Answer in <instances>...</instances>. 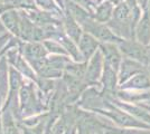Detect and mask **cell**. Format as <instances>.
<instances>
[{
	"instance_id": "1",
	"label": "cell",
	"mask_w": 150,
	"mask_h": 134,
	"mask_svg": "<svg viewBox=\"0 0 150 134\" xmlns=\"http://www.w3.org/2000/svg\"><path fill=\"white\" fill-rule=\"evenodd\" d=\"M96 112L105 115L108 119H110L111 121L117 123L120 126H125V128H140V126H144L142 123H139L134 117H132L131 115L127 114V113H125L123 111H121L118 107H114L113 105H111V103L109 102H105L104 109H99Z\"/></svg>"
},
{
	"instance_id": "2",
	"label": "cell",
	"mask_w": 150,
	"mask_h": 134,
	"mask_svg": "<svg viewBox=\"0 0 150 134\" xmlns=\"http://www.w3.org/2000/svg\"><path fill=\"white\" fill-rule=\"evenodd\" d=\"M20 112L23 115H33L40 109V103L35 100L33 84H26L20 87Z\"/></svg>"
},
{
	"instance_id": "3",
	"label": "cell",
	"mask_w": 150,
	"mask_h": 134,
	"mask_svg": "<svg viewBox=\"0 0 150 134\" xmlns=\"http://www.w3.org/2000/svg\"><path fill=\"white\" fill-rule=\"evenodd\" d=\"M100 51L103 55V58H105L104 64L110 66L113 70L119 69L121 64V55L118 47L114 45V43H103L100 46Z\"/></svg>"
},
{
	"instance_id": "4",
	"label": "cell",
	"mask_w": 150,
	"mask_h": 134,
	"mask_svg": "<svg viewBox=\"0 0 150 134\" xmlns=\"http://www.w3.org/2000/svg\"><path fill=\"white\" fill-rule=\"evenodd\" d=\"M102 62H103V55L101 51H96L94 54L90 64L86 67V72H85V81L88 84H95L99 78L101 77V72H102Z\"/></svg>"
},
{
	"instance_id": "5",
	"label": "cell",
	"mask_w": 150,
	"mask_h": 134,
	"mask_svg": "<svg viewBox=\"0 0 150 134\" xmlns=\"http://www.w3.org/2000/svg\"><path fill=\"white\" fill-rule=\"evenodd\" d=\"M21 51L24 53L25 57L31 64L40 60V59H44L46 56V51H47L44 47V45L37 44V43H30V44L24 45Z\"/></svg>"
},
{
	"instance_id": "6",
	"label": "cell",
	"mask_w": 150,
	"mask_h": 134,
	"mask_svg": "<svg viewBox=\"0 0 150 134\" xmlns=\"http://www.w3.org/2000/svg\"><path fill=\"white\" fill-rule=\"evenodd\" d=\"M8 60L13 65V67H16V69H18L23 74H25V76H28L31 79H36L34 70H31L30 67L26 64L25 59L21 57V55L16 49L10 51L8 53Z\"/></svg>"
},
{
	"instance_id": "7",
	"label": "cell",
	"mask_w": 150,
	"mask_h": 134,
	"mask_svg": "<svg viewBox=\"0 0 150 134\" xmlns=\"http://www.w3.org/2000/svg\"><path fill=\"white\" fill-rule=\"evenodd\" d=\"M79 44H80V51H81L83 58H85V59L92 57L96 53V48L99 46L98 40L90 34H84L80 39Z\"/></svg>"
},
{
	"instance_id": "8",
	"label": "cell",
	"mask_w": 150,
	"mask_h": 134,
	"mask_svg": "<svg viewBox=\"0 0 150 134\" xmlns=\"http://www.w3.org/2000/svg\"><path fill=\"white\" fill-rule=\"evenodd\" d=\"M1 124H2V134H20L11 109L8 106L4 107V112L1 115Z\"/></svg>"
},
{
	"instance_id": "9",
	"label": "cell",
	"mask_w": 150,
	"mask_h": 134,
	"mask_svg": "<svg viewBox=\"0 0 150 134\" xmlns=\"http://www.w3.org/2000/svg\"><path fill=\"white\" fill-rule=\"evenodd\" d=\"M1 20L7 28L15 35H20V17L13 10L6 11L1 15Z\"/></svg>"
},
{
	"instance_id": "10",
	"label": "cell",
	"mask_w": 150,
	"mask_h": 134,
	"mask_svg": "<svg viewBox=\"0 0 150 134\" xmlns=\"http://www.w3.org/2000/svg\"><path fill=\"white\" fill-rule=\"evenodd\" d=\"M120 48L121 51L125 53L127 56L130 58H134V59H144L146 55H144V51L139 46V45L131 43V41H120Z\"/></svg>"
},
{
	"instance_id": "11",
	"label": "cell",
	"mask_w": 150,
	"mask_h": 134,
	"mask_svg": "<svg viewBox=\"0 0 150 134\" xmlns=\"http://www.w3.org/2000/svg\"><path fill=\"white\" fill-rule=\"evenodd\" d=\"M138 72H140L139 65L136 62H132L129 59H125L121 65V73H120V83L123 84L133 75H136Z\"/></svg>"
},
{
	"instance_id": "12",
	"label": "cell",
	"mask_w": 150,
	"mask_h": 134,
	"mask_svg": "<svg viewBox=\"0 0 150 134\" xmlns=\"http://www.w3.org/2000/svg\"><path fill=\"white\" fill-rule=\"evenodd\" d=\"M71 117V114L63 115L59 120L56 122L52 123V121L47 122V126H46V133L45 134H64L65 128L69 124V120Z\"/></svg>"
},
{
	"instance_id": "13",
	"label": "cell",
	"mask_w": 150,
	"mask_h": 134,
	"mask_svg": "<svg viewBox=\"0 0 150 134\" xmlns=\"http://www.w3.org/2000/svg\"><path fill=\"white\" fill-rule=\"evenodd\" d=\"M150 85V81L146 74H136L122 84L123 88H146Z\"/></svg>"
},
{
	"instance_id": "14",
	"label": "cell",
	"mask_w": 150,
	"mask_h": 134,
	"mask_svg": "<svg viewBox=\"0 0 150 134\" xmlns=\"http://www.w3.org/2000/svg\"><path fill=\"white\" fill-rule=\"evenodd\" d=\"M113 10H114V8H113L112 4L110 1L102 2L95 9V19L100 21V22L109 21L112 17Z\"/></svg>"
},
{
	"instance_id": "15",
	"label": "cell",
	"mask_w": 150,
	"mask_h": 134,
	"mask_svg": "<svg viewBox=\"0 0 150 134\" xmlns=\"http://www.w3.org/2000/svg\"><path fill=\"white\" fill-rule=\"evenodd\" d=\"M102 83L106 93H113L115 88V70L104 64V72L102 76Z\"/></svg>"
},
{
	"instance_id": "16",
	"label": "cell",
	"mask_w": 150,
	"mask_h": 134,
	"mask_svg": "<svg viewBox=\"0 0 150 134\" xmlns=\"http://www.w3.org/2000/svg\"><path fill=\"white\" fill-rule=\"evenodd\" d=\"M65 28H66V32L71 37V39L73 41L79 43L80 39H81V29L77 25L76 20L73 18V16L71 13L67 15V17L65 19Z\"/></svg>"
},
{
	"instance_id": "17",
	"label": "cell",
	"mask_w": 150,
	"mask_h": 134,
	"mask_svg": "<svg viewBox=\"0 0 150 134\" xmlns=\"http://www.w3.org/2000/svg\"><path fill=\"white\" fill-rule=\"evenodd\" d=\"M21 130L24 134H43L45 130V122H39L38 124L33 126H23Z\"/></svg>"
},
{
	"instance_id": "18",
	"label": "cell",
	"mask_w": 150,
	"mask_h": 134,
	"mask_svg": "<svg viewBox=\"0 0 150 134\" xmlns=\"http://www.w3.org/2000/svg\"><path fill=\"white\" fill-rule=\"evenodd\" d=\"M44 47L46 48V51H52V53H56V54H66V55H67V53L64 51V47H62L61 45L55 43V41H52V40L44 41Z\"/></svg>"
},
{
	"instance_id": "19",
	"label": "cell",
	"mask_w": 150,
	"mask_h": 134,
	"mask_svg": "<svg viewBox=\"0 0 150 134\" xmlns=\"http://www.w3.org/2000/svg\"><path fill=\"white\" fill-rule=\"evenodd\" d=\"M75 123H76V121H75V119H74V115L71 113V117H69V124H67V126H66V128H65L64 134H76L77 133V128H76Z\"/></svg>"
},
{
	"instance_id": "20",
	"label": "cell",
	"mask_w": 150,
	"mask_h": 134,
	"mask_svg": "<svg viewBox=\"0 0 150 134\" xmlns=\"http://www.w3.org/2000/svg\"><path fill=\"white\" fill-rule=\"evenodd\" d=\"M1 96H2V94L0 93V100H1ZM0 134H2V124H1V114H0Z\"/></svg>"
},
{
	"instance_id": "21",
	"label": "cell",
	"mask_w": 150,
	"mask_h": 134,
	"mask_svg": "<svg viewBox=\"0 0 150 134\" xmlns=\"http://www.w3.org/2000/svg\"><path fill=\"white\" fill-rule=\"evenodd\" d=\"M79 130H80V131H79V134H83V130H82V128H79Z\"/></svg>"
},
{
	"instance_id": "22",
	"label": "cell",
	"mask_w": 150,
	"mask_h": 134,
	"mask_svg": "<svg viewBox=\"0 0 150 134\" xmlns=\"http://www.w3.org/2000/svg\"><path fill=\"white\" fill-rule=\"evenodd\" d=\"M90 134H102L101 132H93V133H90Z\"/></svg>"
},
{
	"instance_id": "23",
	"label": "cell",
	"mask_w": 150,
	"mask_h": 134,
	"mask_svg": "<svg viewBox=\"0 0 150 134\" xmlns=\"http://www.w3.org/2000/svg\"><path fill=\"white\" fill-rule=\"evenodd\" d=\"M57 2H58V4H59V5H62V0H56Z\"/></svg>"
}]
</instances>
